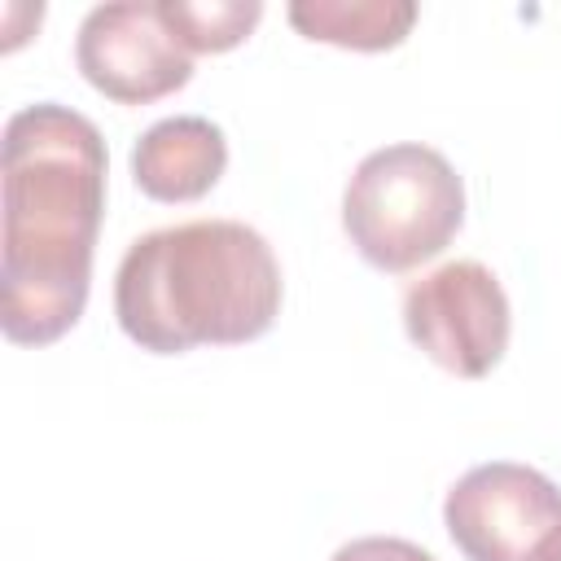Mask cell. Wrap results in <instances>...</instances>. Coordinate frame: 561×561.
Listing matches in <instances>:
<instances>
[{
	"label": "cell",
	"instance_id": "cell-10",
	"mask_svg": "<svg viewBox=\"0 0 561 561\" xmlns=\"http://www.w3.org/2000/svg\"><path fill=\"white\" fill-rule=\"evenodd\" d=\"M333 561H434L425 548L394 539V535H368V539H351L333 552Z\"/></svg>",
	"mask_w": 561,
	"mask_h": 561
},
{
	"label": "cell",
	"instance_id": "cell-8",
	"mask_svg": "<svg viewBox=\"0 0 561 561\" xmlns=\"http://www.w3.org/2000/svg\"><path fill=\"white\" fill-rule=\"evenodd\" d=\"M289 22L307 39L342 48H394L416 22L412 0H294Z\"/></svg>",
	"mask_w": 561,
	"mask_h": 561
},
{
	"label": "cell",
	"instance_id": "cell-7",
	"mask_svg": "<svg viewBox=\"0 0 561 561\" xmlns=\"http://www.w3.org/2000/svg\"><path fill=\"white\" fill-rule=\"evenodd\" d=\"M228 167L224 131L202 114L153 123L131 149V175L153 202H193L215 188Z\"/></svg>",
	"mask_w": 561,
	"mask_h": 561
},
{
	"label": "cell",
	"instance_id": "cell-5",
	"mask_svg": "<svg viewBox=\"0 0 561 561\" xmlns=\"http://www.w3.org/2000/svg\"><path fill=\"white\" fill-rule=\"evenodd\" d=\"M443 522L469 561H526L561 526V491L530 465L491 460L447 491Z\"/></svg>",
	"mask_w": 561,
	"mask_h": 561
},
{
	"label": "cell",
	"instance_id": "cell-3",
	"mask_svg": "<svg viewBox=\"0 0 561 561\" xmlns=\"http://www.w3.org/2000/svg\"><path fill=\"white\" fill-rule=\"evenodd\" d=\"M460 175L438 149L412 140L373 149L342 193L346 237L381 272H408L443 254L460 232Z\"/></svg>",
	"mask_w": 561,
	"mask_h": 561
},
{
	"label": "cell",
	"instance_id": "cell-2",
	"mask_svg": "<svg viewBox=\"0 0 561 561\" xmlns=\"http://www.w3.org/2000/svg\"><path fill=\"white\" fill-rule=\"evenodd\" d=\"M280 311L272 245L237 219L145 232L118 263L114 316L131 342L180 355L202 342H250Z\"/></svg>",
	"mask_w": 561,
	"mask_h": 561
},
{
	"label": "cell",
	"instance_id": "cell-4",
	"mask_svg": "<svg viewBox=\"0 0 561 561\" xmlns=\"http://www.w3.org/2000/svg\"><path fill=\"white\" fill-rule=\"evenodd\" d=\"M408 337L447 373L482 377L508 346V298L491 267L456 259L421 276L403 294Z\"/></svg>",
	"mask_w": 561,
	"mask_h": 561
},
{
	"label": "cell",
	"instance_id": "cell-11",
	"mask_svg": "<svg viewBox=\"0 0 561 561\" xmlns=\"http://www.w3.org/2000/svg\"><path fill=\"white\" fill-rule=\"evenodd\" d=\"M526 561H561V526H557V530H552V535H548V539H543Z\"/></svg>",
	"mask_w": 561,
	"mask_h": 561
},
{
	"label": "cell",
	"instance_id": "cell-6",
	"mask_svg": "<svg viewBox=\"0 0 561 561\" xmlns=\"http://www.w3.org/2000/svg\"><path fill=\"white\" fill-rule=\"evenodd\" d=\"M75 57L83 79L123 105L158 101L184 88L193 75V57L180 44V35L162 22L158 4H140V0H114L88 9Z\"/></svg>",
	"mask_w": 561,
	"mask_h": 561
},
{
	"label": "cell",
	"instance_id": "cell-9",
	"mask_svg": "<svg viewBox=\"0 0 561 561\" xmlns=\"http://www.w3.org/2000/svg\"><path fill=\"white\" fill-rule=\"evenodd\" d=\"M158 13L188 53H224L250 35L263 4L259 0H158Z\"/></svg>",
	"mask_w": 561,
	"mask_h": 561
},
{
	"label": "cell",
	"instance_id": "cell-1",
	"mask_svg": "<svg viewBox=\"0 0 561 561\" xmlns=\"http://www.w3.org/2000/svg\"><path fill=\"white\" fill-rule=\"evenodd\" d=\"M105 210V140L79 110L39 101L4 123V337L53 342L88 302Z\"/></svg>",
	"mask_w": 561,
	"mask_h": 561
}]
</instances>
